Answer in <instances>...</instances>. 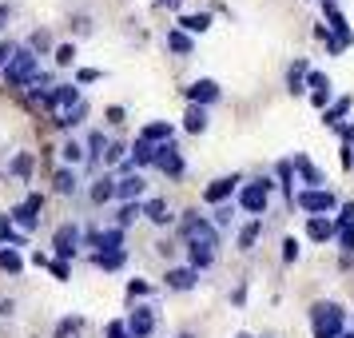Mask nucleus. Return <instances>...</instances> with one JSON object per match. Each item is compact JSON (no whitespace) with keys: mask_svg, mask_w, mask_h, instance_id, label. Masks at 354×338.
<instances>
[{"mask_svg":"<svg viewBox=\"0 0 354 338\" xmlns=\"http://www.w3.org/2000/svg\"><path fill=\"white\" fill-rule=\"evenodd\" d=\"M335 338H354V330H338V335Z\"/></svg>","mask_w":354,"mask_h":338,"instance_id":"obj_55","label":"nucleus"},{"mask_svg":"<svg viewBox=\"0 0 354 338\" xmlns=\"http://www.w3.org/2000/svg\"><path fill=\"white\" fill-rule=\"evenodd\" d=\"M299 255H303V251H299V239H295V235H287V239H283V263H295Z\"/></svg>","mask_w":354,"mask_h":338,"instance_id":"obj_40","label":"nucleus"},{"mask_svg":"<svg viewBox=\"0 0 354 338\" xmlns=\"http://www.w3.org/2000/svg\"><path fill=\"white\" fill-rule=\"evenodd\" d=\"M60 156H64V163H68V167H80V163H88V151H84V144H80V140H68V144L60 147Z\"/></svg>","mask_w":354,"mask_h":338,"instance_id":"obj_29","label":"nucleus"},{"mask_svg":"<svg viewBox=\"0 0 354 338\" xmlns=\"http://www.w3.org/2000/svg\"><path fill=\"white\" fill-rule=\"evenodd\" d=\"M279 179H283V191H287V203H290V195H295V183H290V160L279 163Z\"/></svg>","mask_w":354,"mask_h":338,"instance_id":"obj_41","label":"nucleus"},{"mask_svg":"<svg viewBox=\"0 0 354 338\" xmlns=\"http://www.w3.org/2000/svg\"><path fill=\"white\" fill-rule=\"evenodd\" d=\"M144 219L147 223H156V227H167L176 215H171V207H167V199H147L144 203Z\"/></svg>","mask_w":354,"mask_h":338,"instance_id":"obj_21","label":"nucleus"},{"mask_svg":"<svg viewBox=\"0 0 354 338\" xmlns=\"http://www.w3.org/2000/svg\"><path fill=\"white\" fill-rule=\"evenodd\" d=\"M176 338H195V335H176Z\"/></svg>","mask_w":354,"mask_h":338,"instance_id":"obj_57","label":"nucleus"},{"mask_svg":"<svg viewBox=\"0 0 354 338\" xmlns=\"http://www.w3.org/2000/svg\"><path fill=\"white\" fill-rule=\"evenodd\" d=\"M48 271L56 274V279H60V283H64L68 274H72V271H68V263H56V259H52V263H48Z\"/></svg>","mask_w":354,"mask_h":338,"instance_id":"obj_50","label":"nucleus"},{"mask_svg":"<svg viewBox=\"0 0 354 338\" xmlns=\"http://www.w3.org/2000/svg\"><path fill=\"white\" fill-rule=\"evenodd\" d=\"M259 235H263V219H251V223L239 231V251H251L259 243Z\"/></svg>","mask_w":354,"mask_h":338,"instance_id":"obj_31","label":"nucleus"},{"mask_svg":"<svg viewBox=\"0 0 354 338\" xmlns=\"http://www.w3.org/2000/svg\"><path fill=\"white\" fill-rule=\"evenodd\" d=\"M84 112H88V108H84V100H80V104H76V108H68L56 124H60V128H72V124H80V120H84Z\"/></svg>","mask_w":354,"mask_h":338,"instance_id":"obj_37","label":"nucleus"},{"mask_svg":"<svg viewBox=\"0 0 354 338\" xmlns=\"http://www.w3.org/2000/svg\"><path fill=\"white\" fill-rule=\"evenodd\" d=\"M183 247H187V267H192L195 274L207 271L211 263H215V251H211V247H199V243H183Z\"/></svg>","mask_w":354,"mask_h":338,"instance_id":"obj_19","label":"nucleus"},{"mask_svg":"<svg viewBox=\"0 0 354 338\" xmlns=\"http://www.w3.org/2000/svg\"><path fill=\"white\" fill-rule=\"evenodd\" d=\"M303 88H310V92H319V88H330V80H326L322 72H306V76H303Z\"/></svg>","mask_w":354,"mask_h":338,"instance_id":"obj_39","label":"nucleus"},{"mask_svg":"<svg viewBox=\"0 0 354 338\" xmlns=\"http://www.w3.org/2000/svg\"><path fill=\"white\" fill-rule=\"evenodd\" d=\"M72 60H76V44H60V48H56V64L68 68Z\"/></svg>","mask_w":354,"mask_h":338,"instance_id":"obj_42","label":"nucleus"},{"mask_svg":"<svg viewBox=\"0 0 354 338\" xmlns=\"http://www.w3.org/2000/svg\"><path fill=\"white\" fill-rule=\"evenodd\" d=\"M104 115H108V124H124V108H108Z\"/></svg>","mask_w":354,"mask_h":338,"instance_id":"obj_51","label":"nucleus"},{"mask_svg":"<svg viewBox=\"0 0 354 338\" xmlns=\"http://www.w3.org/2000/svg\"><path fill=\"white\" fill-rule=\"evenodd\" d=\"M310 104H315V108H326V104H330V88H319V92H310Z\"/></svg>","mask_w":354,"mask_h":338,"instance_id":"obj_49","label":"nucleus"},{"mask_svg":"<svg viewBox=\"0 0 354 338\" xmlns=\"http://www.w3.org/2000/svg\"><path fill=\"white\" fill-rule=\"evenodd\" d=\"M163 283H167V290H192L195 283H199V274H195L192 267H167Z\"/></svg>","mask_w":354,"mask_h":338,"instance_id":"obj_16","label":"nucleus"},{"mask_svg":"<svg viewBox=\"0 0 354 338\" xmlns=\"http://www.w3.org/2000/svg\"><path fill=\"white\" fill-rule=\"evenodd\" d=\"M140 140L151 147H160V144H171L176 140V128L167 124V120H151V124H144V131H140Z\"/></svg>","mask_w":354,"mask_h":338,"instance_id":"obj_15","label":"nucleus"},{"mask_svg":"<svg viewBox=\"0 0 354 338\" xmlns=\"http://www.w3.org/2000/svg\"><path fill=\"white\" fill-rule=\"evenodd\" d=\"M243 176H219L211 179L207 187H203V203H211V207H219V203H231V195L239 191Z\"/></svg>","mask_w":354,"mask_h":338,"instance_id":"obj_9","label":"nucleus"},{"mask_svg":"<svg viewBox=\"0 0 354 338\" xmlns=\"http://www.w3.org/2000/svg\"><path fill=\"white\" fill-rule=\"evenodd\" d=\"M8 17H12V8H8V4H0V28L8 24Z\"/></svg>","mask_w":354,"mask_h":338,"instance_id":"obj_53","label":"nucleus"},{"mask_svg":"<svg viewBox=\"0 0 354 338\" xmlns=\"http://www.w3.org/2000/svg\"><path fill=\"white\" fill-rule=\"evenodd\" d=\"M84 243L96 247V251H124V231L120 227H104V231H92Z\"/></svg>","mask_w":354,"mask_h":338,"instance_id":"obj_13","label":"nucleus"},{"mask_svg":"<svg viewBox=\"0 0 354 338\" xmlns=\"http://www.w3.org/2000/svg\"><path fill=\"white\" fill-rule=\"evenodd\" d=\"M322 12H326V32H330V40H335L338 48H351V44H354V28L346 24V17L338 12V4L326 0V4H322Z\"/></svg>","mask_w":354,"mask_h":338,"instance_id":"obj_7","label":"nucleus"},{"mask_svg":"<svg viewBox=\"0 0 354 338\" xmlns=\"http://www.w3.org/2000/svg\"><path fill=\"white\" fill-rule=\"evenodd\" d=\"M0 72H4V80L12 84V88H24V84H32L40 76V56L28 48H17V56L0 68Z\"/></svg>","mask_w":354,"mask_h":338,"instance_id":"obj_3","label":"nucleus"},{"mask_svg":"<svg viewBox=\"0 0 354 338\" xmlns=\"http://www.w3.org/2000/svg\"><path fill=\"white\" fill-rule=\"evenodd\" d=\"M207 124H211L207 108H195V104H192V108H187V115H183V128L192 131V135H203V131H207Z\"/></svg>","mask_w":354,"mask_h":338,"instance_id":"obj_25","label":"nucleus"},{"mask_svg":"<svg viewBox=\"0 0 354 338\" xmlns=\"http://www.w3.org/2000/svg\"><path fill=\"white\" fill-rule=\"evenodd\" d=\"M271 191H274V183H271V179H263V176L251 179V183H243V187H239V211L263 219V215L271 211Z\"/></svg>","mask_w":354,"mask_h":338,"instance_id":"obj_1","label":"nucleus"},{"mask_svg":"<svg viewBox=\"0 0 354 338\" xmlns=\"http://www.w3.org/2000/svg\"><path fill=\"white\" fill-rule=\"evenodd\" d=\"M104 338H128V326H124V319H112L108 326H104Z\"/></svg>","mask_w":354,"mask_h":338,"instance_id":"obj_43","label":"nucleus"},{"mask_svg":"<svg viewBox=\"0 0 354 338\" xmlns=\"http://www.w3.org/2000/svg\"><path fill=\"white\" fill-rule=\"evenodd\" d=\"M156 167H160L163 176H171V179L183 176V156H179V147L176 144H160L156 147Z\"/></svg>","mask_w":354,"mask_h":338,"instance_id":"obj_11","label":"nucleus"},{"mask_svg":"<svg viewBox=\"0 0 354 338\" xmlns=\"http://www.w3.org/2000/svg\"><path fill=\"white\" fill-rule=\"evenodd\" d=\"M306 235L315 243H330L335 239V219H326V215H310L306 219Z\"/></svg>","mask_w":354,"mask_h":338,"instance_id":"obj_17","label":"nucleus"},{"mask_svg":"<svg viewBox=\"0 0 354 338\" xmlns=\"http://www.w3.org/2000/svg\"><path fill=\"white\" fill-rule=\"evenodd\" d=\"M92 263H96L100 271H120V267L128 263V251H96Z\"/></svg>","mask_w":354,"mask_h":338,"instance_id":"obj_24","label":"nucleus"},{"mask_svg":"<svg viewBox=\"0 0 354 338\" xmlns=\"http://www.w3.org/2000/svg\"><path fill=\"white\" fill-rule=\"evenodd\" d=\"M338 131H342V144L354 147V124H346V128H338Z\"/></svg>","mask_w":354,"mask_h":338,"instance_id":"obj_52","label":"nucleus"},{"mask_svg":"<svg viewBox=\"0 0 354 338\" xmlns=\"http://www.w3.org/2000/svg\"><path fill=\"white\" fill-rule=\"evenodd\" d=\"M12 56H17V44H12V40H0V68L8 64Z\"/></svg>","mask_w":354,"mask_h":338,"instance_id":"obj_47","label":"nucleus"},{"mask_svg":"<svg viewBox=\"0 0 354 338\" xmlns=\"http://www.w3.org/2000/svg\"><path fill=\"white\" fill-rule=\"evenodd\" d=\"M147 290H151V287H147L144 279H131V283H128V294H131V299H144Z\"/></svg>","mask_w":354,"mask_h":338,"instance_id":"obj_48","label":"nucleus"},{"mask_svg":"<svg viewBox=\"0 0 354 338\" xmlns=\"http://www.w3.org/2000/svg\"><path fill=\"white\" fill-rule=\"evenodd\" d=\"M335 239H338V247H342V255L351 259V255H354V227H342V231H335Z\"/></svg>","mask_w":354,"mask_h":338,"instance_id":"obj_38","label":"nucleus"},{"mask_svg":"<svg viewBox=\"0 0 354 338\" xmlns=\"http://www.w3.org/2000/svg\"><path fill=\"white\" fill-rule=\"evenodd\" d=\"M124 326H128V338H151L156 335V306L140 303L128 319H124Z\"/></svg>","mask_w":354,"mask_h":338,"instance_id":"obj_8","label":"nucleus"},{"mask_svg":"<svg viewBox=\"0 0 354 338\" xmlns=\"http://www.w3.org/2000/svg\"><path fill=\"white\" fill-rule=\"evenodd\" d=\"M140 215H144V203H124V207H120V215H115V227L124 231V227H131Z\"/></svg>","mask_w":354,"mask_h":338,"instance_id":"obj_33","label":"nucleus"},{"mask_svg":"<svg viewBox=\"0 0 354 338\" xmlns=\"http://www.w3.org/2000/svg\"><path fill=\"white\" fill-rule=\"evenodd\" d=\"M8 171H12V176H20V179H24V176H28V171H32V151H20L17 160L8 163Z\"/></svg>","mask_w":354,"mask_h":338,"instance_id":"obj_35","label":"nucleus"},{"mask_svg":"<svg viewBox=\"0 0 354 338\" xmlns=\"http://www.w3.org/2000/svg\"><path fill=\"white\" fill-rule=\"evenodd\" d=\"M160 8H179V0H156Z\"/></svg>","mask_w":354,"mask_h":338,"instance_id":"obj_54","label":"nucleus"},{"mask_svg":"<svg viewBox=\"0 0 354 338\" xmlns=\"http://www.w3.org/2000/svg\"><path fill=\"white\" fill-rule=\"evenodd\" d=\"M235 219H239V215H235V207H231V203H219V207H215L211 227H215V231H227V227H235Z\"/></svg>","mask_w":354,"mask_h":338,"instance_id":"obj_32","label":"nucleus"},{"mask_svg":"<svg viewBox=\"0 0 354 338\" xmlns=\"http://www.w3.org/2000/svg\"><path fill=\"white\" fill-rule=\"evenodd\" d=\"M167 48L176 52V56H192V48H195V44H192V36H187V32H179V28H171V32H167Z\"/></svg>","mask_w":354,"mask_h":338,"instance_id":"obj_30","label":"nucleus"},{"mask_svg":"<svg viewBox=\"0 0 354 338\" xmlns=\"http://www.w3.org/2000/svg\"><path fill=\"white\" fill-rule=\"evenodd\" d=\"M239 338H251V335H239Z\"/></svg>","mask_w":354,"mask_h":338,"instance_id":"obj_58","label":"nucleus"},{"mask_svg":"<svg viewBox=\"0 0 354 338\" xmlns=\"http://www.w3.org/2000/svg\"><path fill=\"white\" fill-rule=\"evenodd\" d=\"M115 160H128V147L124 144H108V151H104V163H115Z\"/></svg>","mask_w":354,"mask_h":338,"instance_id":"obj_44","label":"nucleus"},{"mask_svg":"<svg viewBox=\"0 0 354 338\" xmlns=\"http://www.w3.org/2000/svg\"><path fill=\"white\" fill-rule=\"evenodd\" d=\"M48 44H52L48 32H32V40H28V52H44Z\"/></svg>","mask_w":354,"mask_h":338,"instance_id":"obj_45","label":"nucleus"},{"mask_svg":"<svg viewBox=\"0 0 354 338\" xmlns=\"http://www.w3.org/2000/svg\"><path fill=\"white\" fill-rule=\"evenodd\" d=\"M84 151H88V160H104V151H108L104 131H92V135H88V144H84Z\"/></svg>","mask_w":354,"mask_h":338,"instance_id":"obj_34","label":"nucleus"},{"mask_svg":"<svg viewBox=\"0 0 354 338\" xmlns=\"http://www.w3.org/2000/svg\"><path fill=\"white\" fill-rule=\"evenodd\" d=\"M183 96H187V104H195V108H207V104H215V100L223 96V88L215 80H195L192 88H183Z\"/></svg>","mask_w":354,"mask_h":338,"instance_id":"obj_10","label":"nucleus"},{"mask_svg":"<svg viewBox=\"0 0 354 338\" xmlns=\"http://www.w3.org/2000/svg\"><path fill=\"white\" fill-rule=\"evenodd\" d=\"M211 28V12H192V17H179V32L187 36H203Z\"/></svg>","mask_w":354,"mask_h":338,"instance_id":"obj_23","label":"nucleus"},{"mask_svg":"<svg viewBox=\"0 0 354 338\" xmlns=\"http://www.w3.org/2000/svg\"><path fill=\"white\" fill-rule=\"evenodd\" d=\"M351 171H354V151H351Z\"/></svg>","mask_w":354,"mask_h":338,"instance_id":"obj_56","label":"nucleus"},{"mask_svg":"<svg viewBox=\"0 0 354 338\" xmlns=\"http://www.w3.org/2000/svg\"><path fill=\"white\" fill-rule=\"evenodd\" d=\"M28 235H20L17 227L8 223V215H0V247H24Z\"/></svg>","mask_w":354,"mask_h":338,"instance_id":"obj_26","label":"nucleus"},{"mask_svg":"<svg viewBox=\"0 0 354 338\" xmlns=\"http://www.w3.org/2000/svg\"><path fill=\"white\" fill-rule=\"evenodd\" d=\"M88 195H92V203H100V207H104V203H112V199H115V176H108V171H104V176H96Z\"/></svg>","mask_w":354,"mask_h":338,"instance_id":"obj_18","label":"nucleus"},{"mask_svg":"<svg viewBox=\"0 0 354 338\" xmlns=\"http://www.w3.org/2000/svg\"><path fill=\"white\" fill-rule=\"evenodd\" d=\"M40 211H44V195L32 191L28 199H24V203H17V207L8 211V223L17 227L20 235H32L36 223H40Z\"/></svg>","mask_w":354,"mask_h":338,"instance_id":"obj_5","label":"nucleus"},{"mask_svg":"<svg viewBox=\"0 0 354 338\" xmlns=\"http://www.w3.org/2000/svg\"><path fill=\"white\" fill-rule=\"evenodd\" d=\"M351 104H354L351 96L326 104V108H322V124H326V128H342V120H346V112H351Z\"/></svg>","mask_w":354,"mask_h":338,"instance_id":"obj_22","label":"nucleus"},{"mask_svg":"<svg viewBox=\"0 0 354 338\" xmlns=\"http://www.w3.org/2000/svg\"><path fill=\"white\" fill-rule=\"evenodd\" d=\"M144 191H147V183H144V176H140V171L115 179V199H124V203H140V199H144Z\"/></svg>","mask_w":354,"mask_h":338,"instance_id":"obj_12","label":"nucleus"},{"mask_svg":"<svg viewBox=\"0 0 354 338\" xmlns=\"http://www.w3.org/2000/svg\"><path fill=\"white\" fill-rule=\"evenodd\" d=\"M330 4H335V0H330Z\"/></svg>","mask_w":354,"mask_h":338,"instance_id":"obj_59","label":"nucleus"},{"mask_svg":"<svg viewBox=\"0 0 354 338\" xmlns=\"http://www.w3.org/2000/svg\"><path fill=\"white\" fill-rule=\"evenodd\" d=\"M56 191L60 195H76L80 191V176H76L72 167H60V171H56Z\"/></svg>","mask_w":354,"mask_h":338,"instance_id":"obj_28","label":"nucleus"},{"mask_svg":"<svg viewBox=\"0 0 354 338\" xmlns=\"http://www.w3.org/2000/svg\"><path fill=\"white\" fill-rule=\"evenodd\" d=\"M76 104H80V88H76V84H56V88H52V108L68 112V108H76Z\"/></svg>","mask_w":354,"mask_h":338,"instance_id":"obj_20","label":"nucleus"},{"mask_svg":"<svg viewBox=\"0 0 354 338\" xmlns=\"http://www.w3.org/2000/svg\"><path fill=\"white\" fill-rule=\"evenodd\" d=\"M0 271L4 274H20L24 271V259H20L17 247H0Z\"/></svg>","mask_w":354,"mask_h":338,"instance_id":"obj_27","label":"nucleus"},{"mask_svg":"<svg viewBox=\"0 0 354 338\" xmlns=\"http://www.w3.org/2000/svg\"><path fill=\"white\" fill-rule=\"evenodd\" d=\"M290 171H299V176H303L306 191H310V187H326V176H322V171H319V167H315L310 160H306L303 151H295V160H290Z\"/></svg>","mask_w":354,"mask_h":338,"instance_id":"obj_14","label":"nucleus"},{"mask_svg":"<svg viewBox=\"0 0 354 338\" xmlns=\"http://www.w3.org/2000/svg\"><path fill=\"white\" fill-rule=\"evenodd\" d=\"M310 326H315V338H335L338 330H346V310L338 303H315L310 306Z\"/></svg>","mask_w":354,"mask_h":338,"instance_id":"obj_2","label":"nucleus"},{"mask_svg":"<svg viewBox=\"0 0 354 338\" xmlns=\"http://www.w3.org/2000/svg\"><path fill=\"white\" fill-rule=\"evenodd\" d=\"M100 76H104V72H96V68H80V72H76V88H80V84H96Z\"/></svg>","mask_w":354,"mask_h":338,"instance_id":"obj_46","label":"nucleus"},{"mask_svg":"<svg viewBox=\"0 0 354 338\" xmlns=\"http://www.w3.org/2000/svg\"><path fill=\"white\" fill-rule=\"evenodd\" d=\"M290 207L306 211V215H330V211H338V195L330 187H310V191L303 187L290 195Z\"/></svg>","mask_w":354,"mask_h":338,"instance_id":"obj_4","label":"nucleus"},{"mask_svg":"<svg viewBox=\"0 0 354 338\" xmlns=\"http://www.w3.org/2000/svg\"><path fill=\"white\" fill-rule=\"evenodd\" d=\"M342 227H354V199H351V203H338V219H335V231H342Z\"/></svg>","mask_w":354,"mask_h":338,"instance_id":"obj_36","label":"nucleus"},{"mask_svg":"<svg viewBox=\"0 0 354 338\" xmlns=\"http://www.w3.org/2000/svg\"><path fill=\"white\" fill-rule=\"evenodd\" d=\"M80 243H84L80 223H60V227H56V235H52V255H56V263H68V259H76Z\"/></svg>","mask_w":354,"mask_h":338,"instance_id":"obj_6","label":"nucleus"}]
</instances>
